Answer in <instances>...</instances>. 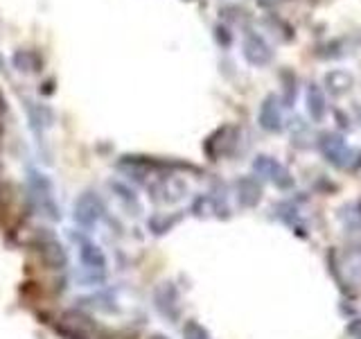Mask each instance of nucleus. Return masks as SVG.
I'll return each mask as SVG.
<instances>
[{"label": "nucleus", "mask_w": 361, "mask_h": 339, "mask_svg": "<svg viewBox=\"0 0 361 339\" xmlns=\"http://www.w3.org/2000/svg\"><path fill=\"white\" fill-rule=\"evenodd\" d=\"M319 145H321L323 156L332 165H336V167H350V165L355 163L357 154L350 150V145L345 143L343 136H338V133H325Z\"/></svg>", "instance_id": "1"}, {"label": "nucleus", "mask_w": 361, "mask_h": 339, "mask_svg": "<svg viewBox=\"0 0 361 339\" xmlns=\"http://www.w3.org/2000/svg\"><path fill=\"white\" fill-rule=\"evenodd\" d=\"M259 172H264L267 174V179H274L278 186H289L291 184V177L287 174V170L282 167L280 163H276L274 158H267V156H262L257 161V165H255Z\"/></svg>", "instance_id": "2"}, {"label": "nucleus", "mask_w": 361, "mask_h": 339, "mask_svg": "<svg viewBox=\"0 0 361 339\" xmlns=\"http://www.w3.org/2000/svg\"><path fill=\"white\" fill-rule=\"evenodd\" d=\"M307 111L314 122H321L325 116V95L316 84L307 86Z\"/></svg>", "instance_id": "3"}, {"label": "nucleus", "mask_w": 361, "mask_h": 339, "mask_svg": "<svg viewBox=\"0 0 361 339\" xmlns=\"http://www.w3.org/2000/svg\"><path fill=\"white\" fill-rule=\"evenodd\" d=\"M350 86H353V77H350L348 73H343V71H332V73H327V77H325V88L330 90V93H334V95L345 93Z\"/></svg>", "instance_id": "4"}, {"label": "nucleus", "mask_w": 361, "mask_h": 339, "mask_svg": "<svg viewBox=\"0 0 361 339\" xmlns=\"http://www.w3.org/2000/svg\"><path fill=\"white\" fill-rule=\"evenodd\" d=\"M262 124L267 129H274V131L280 129V109H278L274 97L267 100V105L262 109Z\"/></svg>", "instance_id": "5"}, {"label": "nucleus", "mask_w": 361, "mask_h": 339, "mask_svg": "<svg viewBox=\"0 0 361 339\" xmlns=\"http://www.w3.org/2000/svg\"><path fill=\"white\" fill-rule=\"evenodd\" d=\"M353 280L355 282H361V265L353 267Z\"/></svg>", "instance_id": "6"}]
</instances>
